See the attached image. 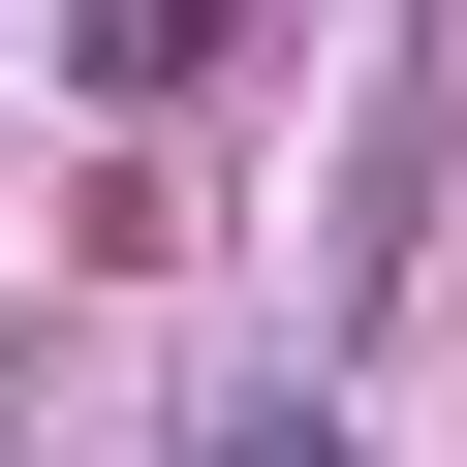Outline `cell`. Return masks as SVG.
<instances>
[{"label": "cell", "instance_id": "1", "mask_svg": "<svg viewBox=\"0 0 467 467\" xmlns=\"http://www.w3.org/2000/svg\"><path fill=\"white\" fill-rule=\"evenodd\" d=\"M187 467H343V405H218V436H187Z\"/></svg>", "mask_w": 467, "mask_h": 467}]
</instances>
